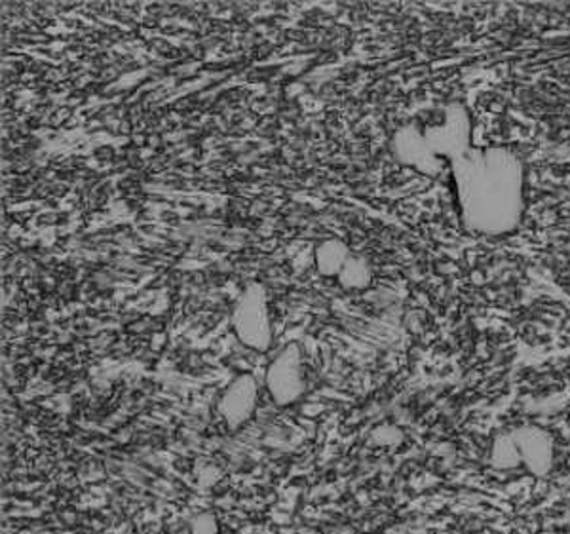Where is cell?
Listing matches in <instances>:
<instances>
[{
  "label": "cell",
  "instance_id": "1",
  "mask_svg": "<svg viewBox=\"0 0 570 534\" xmlns=\"http://www.w3.org/2000/svg\"><path fill=\"white\" fill-rule=\"evenodd\" d=\"M432 150L453 166L461 198L464 227L480 235H504L518 227L523 214V168L518 158L502 149L473 150L470 120L462 107H454L453 139Z\"/></svg>",
  "mask_w": 570,
  "mask_h": 534
},
{
  "label": "cell",
  "instance_id": "2",
  "mask_svg": "<svg viewBox=\"0 0 570 534\" xmlns=\"http://www.w3.org/2000/svg\"><path fill=\"white\" fill-rule=\"evenodd\" d=\"M246 383L247 380L244 378L240 385L228 392L227 399H225V415L233 423H240L242 418L249 415V411H252L253 390L252 385H246Z\"/></svg>",
  "mask_w": 570,
  "mask_h": 534
}]
</instances>
